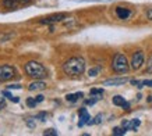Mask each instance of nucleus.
I'll use <instances>...</instances> for the list:
<instances>
[{
  "instance_id": "nucleus-28",
  "label": "nucleus",
  "mask_w": 152,
  "mask_h": 136,
  "mask_svg": "<svg viewBox=\"0 0 152 136\" xmlns=\"http://www.w3.org/2000/svg\"><path fill=\"white\" fill-rule=\"evenodd\" d=\"M35 100H37L38 103H41V101H43V96H42V95H38L37 97H35Z\"/></svg>"
},
{
  "instance_id": "nucleus-15",
  "label": "nucleus",
  "mask_w": 152,
  "mask_h": 136,
  "mask_svg": "<svg viewBox=\"0 0 152 136\" xmlns=\"http://www.w3.org/2000/svg\"><path fill=\"white\" fill-rule=\"evenodd\" d=\"M141 121L140 119H133V121H129V125H127V129H131V131H135L137 128L140 127Z\"/></svg>"
},
{
  "instance_id": "nucleus-25",
  "label": "nucleus",
  "mask_w": 152,
  "mask_h": 136,
  "mask_svg": "<svg viewBox=\"0 0 152 136\" xmlns=\"http://www.w3.org/2000/svg\"><path fill=\"white\" fill-rule=\"evenodd\" d=\"M147 18L149 20V21H152V9H149L147 11Z\"/></svg>"
},
{
  "instance_id": "nucleus-26",
  "label": "nucleus",
  "mask_w": 152,
  "mask_h": 136,
  "mask_svg": "<svg viewBox=\"0 0 152 136\" xmlns=\"http://www.w3.org/2000/svg\"><path fill=\"white\" fill-rule=\"evenodd\" d=\"M9 89H21V86H20L18 83H15V85H10Z\"/></svg>"
},
{
  "instance_id": "nucleus-19",
  "label": "nucleus",
  "mask_w": 152,
  "mask_h": 136,
  "mask_svg": "<svg viewBox=\"0 0 152 136\" xmlns=\"http://www.w3.org/2000/svg\"><path fill=\"white\" fill-rule=\"evenodd\" d=\"M37 104H38V101L35 99H31V97H28L27 99V106H29V107H35Z\"/></svg>"
},
{
  "instance_id": "nucleus-7",
  "label": "nucleus",
  "mask_w": 152,
  "mask_h": 136,
  "mask_svg": "<svg viewBox=\"0 0 152 136\" xmlns=\"http://www.w3.org/2000/svg\"><path fill=\"white\" fill-rule=\"evenodd\" d=\"M127 82H129L127 78H113V79H107V81L103 82V86H120V85H124Z\"/></svg>"
},
{
  "instance_id": "nucleus-9",
  "label": "nucleus",
  "mask_w": 152,
  "mask_h": 136,
  "mask_svg": "<svg viewBox=\"0 0 152 136\" xmlns=\"http://www.w3.org/2000/svg\"><path fill=\"white\" fill-rule=\"evenodd\" d=\"M112 101H113L115 106H119V107H121V109H124V110L130 109V104L124 100V97H121V96H115Z\"/></svg>"
},
{
  "instance_id": "nucleus-6",
  "label": "nucleus",
  "mask_w": 152,
  "mask_h": 136,
  "mask_svg": "<svg viewBox=\"0 0 152 136\" xmlns=\"http://www.w3.org/2000/svg\"><path fill=\"white\" fill-rule=\"evenodd\" d=\"M66 18H67L66 14H53V15H49L46 18H42L41 24H56L60 22V21H64Z\"/></svg>"
},
{
  "instance_id": "nucleus-2",
  "label": "nucleus",
  "mask_w": 152,
  "mask_h": 136,
  "mask_svg": "<svg viewBox=\"0 0 152 136\" xmlns=\"http://www.w3.org/2000/svg\"><path fill=\"white\" fill-rule=\"evenodd\" d=\"M25 72L31 78H35V79H42V78L48 77L46 68L38 61H29V63L25 64Z\"/></svg>"
},
{
  "instance_id": "nucleus-5",
  "label": "nucleus",
  "mask_w": 152,
  "mask_h": 136,
  "mask_svg": "<svg viewBox=\"0 0 152 136\" xmlns=\"http://www.w3.org/2000/svg\"><path fill=\"white\" fill-rule=\"evenodd\" d=\"M142 64H144V53L141 50H138V51H135L133 54L131 68H133V69H140V68L142 67Z\"/></svg>"
},
{
  "instance_id": "nucleus-29",
  "label": "nucleus",
  "mask_w": 152,
  "mask_h": 136,
  "mask_svg": "<svg viewBox=\"0 0 152 136\" xmlns=\"http://www.w3.org/2000/svg\"><path fill=\"white\" fill-rule=\"evenodd\" d=\"M10 100H11V101H14V103H18V101H20V99L17 97V96H11V97H10Z\"/></svg>"
},
{
  "instance_id": "nucleus-30",
  "label": "nucleus",
  "mask_w": 152,
  "mask_h": 136,
  "mask_svg": "<svg viewBox=\"0 0 152 136\" xmlns=\"http://www.w3.org/2000/svg\"><path fill=\"white\" fill-rule=\"evenodd\" d=\"M3 95H4L6 97H9V99H10V97H11V96H13V95H11V93H10L9 90H4V92H3Z\"/></svg>"
},
{
  "instance_id": "nucleus-27",
  "label": "nucleus",
  "mask_w": 152,
  "mask_h": 136,
  "mask_svg": "<svg viewBox=\"0 0 152 136\" xmlns=\"http://www.w3.org/2000/svg\"><path fill=\"white\" fill-rule=\"evenodd\" d=\"M20 1V4H29L32 0H18Z\"/></svg>"
},
{
  "instance_id": "nucleus-1",
  "label": "nucleus",
  "mask_w": 152,
  "mask_h": 136,
  "mask_svg": "<svg viewBox=\"0 0 152 136\" xmlns=\"http://www.w3.org/2000/svg\"><path fill=\"white\" fill-rule=\"evenodd\" d=\"M63 71L70 77H78L85 71V61L81 57H71L63 64Z\"/></svg>"
},
{
  "instance_id": "nucleus-16",
  "label": "nucleus",
  "mask_w": 152,
  "mask_h": 136,
  "mask_svg": "<svg viewBox=\"0 0 152 136\" xmlns=\"http://www.w3.org/2000/svg\"><path fill=\"white\" fill-rule=\"evenodd\" d=\"M126 132H127V128H115V129H113V135H116V136H120V135H124Z\"/></svg>"
},
{
  "instance_id": "nucleus-10",
  "label": "nucleus",
  "mask_w": 152,
  "mask_h": 136,
  "mask_svg": "<svg viewBox=\"0 0 152 136\" xmlns=\"http://www.w3.org/2000/svg\"><path fill=\"white\" fill-rule=\"evenodd\" d=\"M116 14L120 20H127L131 15V11L129 9H124V7H117L116 9Z\"/></svg>"
},
{
  "instance_id": "nucleus-14",
  "label": "nucleus",
  "mask_w": 152,
  "mask_h": 136,
  "mask_svg": "<svg viewBox=\"0 0 152 136\" xmlns=\"http://www.w3.org/2000/svg\"><path fill=\"white\" fill-rule=\"evenodd\" d=\"M89 95L94 96V97H96L98 100L102 99V96H103V89H91L89 90Z\"/></svg>"
},
{
  "instance_id": "nucleus-4",
  "label": "nucleus",
  "mask_w": 152,
  "mask_h": 136,
  "mask_svg": "<svg viewBox=\"0 0 152 136\" xmlns=\"http://www.w3.org/2000/svg\"><path fill=\"white\" fill-rule=\"evenodd\" d=\"M14 71L13 67H10V65H0V81H9L11 78L14 77Z\"/></svg>"
},
{
  "instance_id": "nucleus-18",
  "label": "nucleus",
  "mask_w": 152,
  "mask_h": 136,
  "mask_svg": "<svg viewBox=\"0 0 152 136\" xmlns=\"http://www.w3.org/2000/svg\"><path fill=\"white\" fill-rule=\"evenodd\" d=\"M43 135L45 136H57V131H55V129H46V131L43 132Z\"/></svg>"
},
{
  "instance_id": "nucleus-20",
  "label": "nucleus",
  "mask_w": 152,
  "mask_h": 136,
  "mask_svg": "<svg viewBox=\"0 0 152 136\" xmlns=\"http://www.w3.org/2000/svg\"><path fill=\"white\" fill-rule=\"evenodd\" d=\"M147 72H148V74H152V56L149 57V60H148V64H147Z\"/></svg>"
},
{
  "instance_id": "nucleus-32",
  "label": "nucleus",
  "mask_w": 152,
  "mask_h": 136,
  "mask_svg": "<svg viewBox=\"0 0 152 136\" xmlns=\"http://www.w3.org/2000/svg\"><path fill=\"white\" fill-rule=\"evenodd\" d=\"M148 101H152V96L151 97H148Z\"/></svg>"
},
{
  "instance_id": "nucleus-24",
  "label": "nucleus",
  "mask_w": 152,
  "mask_h": 136,
  "mask_svg": "<svg viewBox=\"0 0 152 136\" xmlns=\"http://www.w3.org/2000/svg\"><path fill=\"white\" fill-rule=\"evenodd\" d=\"M6 107V100L3 97H0V110H3Z\"/></svg>"
},
{
  "instance_id": "nucleus-11",
  "label": "nucleus",
  "mask_w": 152,
  "mask_h": 136,
  "mask_svg": "<svg viewBox=\"0 0 152 136\" xmlns=\"http://www.w3.org/2000/svg\"><path fill=\"white\" fill-rule=\"evenodd\" d=\"M46 88V83L45 82H42V81H35L32 82V83H29V86H28V89L31 92H37V90H43Z\"/></svg>"
},
{
  "instance_id": "nucleus-13",
  "label": "nucleus",
  "mask_w": 152,
  "mask_h": 136,
  "mask_svg": "<svg viewBox=\"0 0 152 136\" xmlns=\"http://www.w3.org/2000/svg\"><path fill=\"white\" fill-rule=\"evenodd\" d=\"M81 97H84V93L83 92H78V93H70V95L66 96V100L67 101H71V103H75L78 99H81Z\"/></svg>"
},
{
  "instance_id": "nucleus-23",
  "label": "nucleus",
  "mask_w": 152,
  "mask_h": 136,
  "mask_svg": "<svg viewBox=\"0 0 152 136\" xmlns=\"http://www.w3.org/2000/svg\"><path fill=\"white\" fill-rule=\"evenodd\" d=\"M37 118H39L41 121H46V114L45 113H41V114H38V117Z\"/></svg>"
},
{
  "instance_id": "nucleus-3",
  "label": "nucleus",
  "mask_w": 152,
  "mask_h": 136,
  "mask_svg": "<svg viewBox=\"0 0 152 136\" xmlns=\"http://www.w3.org/2000/svg\"><path fill=\"white\" fill-rule=\"evenodd\" d=\"M112 68L113 71L119 74H126L127 71L130 69V65H129V61L126 59L124 54L121 53H117V54L113 57V61H112Z\"/></svg>"
},
{
  "instance_id": "nucleus-17",
  "label": "nucleus",
  "mask_w": 152,
  "mask_h": 136,
  "mask_svg": "<svg viewBox=\"0 0 152 136\" xmlns=\"http://www.w3.org/2000/svg\"><path fill=\"white\" fill-rule=\"evenodd\" d=\"M99 71H101V67H95V68H91V69L88 71V75H89V77H96L98 74H99Z\"/></svg>"
},
{
  "instance_id": "nucleus-22",
  "label": "nucleus",
  "mask_w": 152,
  "mask_h": 136,
  "mask_svg": "<svg viewBox=\"0 0 152 136\" xmlns=\"http://www.w3.org/2000/svg\"><path fill=\"white\" fill-rule=\"evenodd\" d=\"M142 86H152V81L151 79H145V81H142Z\"/></svg>"
},
{
  "instance_id": "nucleus-12",
  "label": "nucleus",
  "mask_w": 152,
  "mask_h": 136,
  "mask_svg": "<svg viewBox=\"0 0 152 136\" xmlns=\"http://www.w3.org/2000/svg\"><path fill=\"white\" fill-rule=\"evenodd\" d=\"M1 4L4 6L6 9L15 10L20 6V1H18V0H1Z\"/></svg>"
},
{
  "instance_id": "nucleus-31",
  "label": "nucleus",
  "mask_w": 152,
  "mask_h": 136,
  "mask_svg": "<svg viewBox=\"0 0 152 136\" xmlns=\"http://www.w3.org/2000/svg\"><path fill=\"white\" fill-rule=\"evenodd\" d=\"M27 124H28V125H29V127H31V128H34V127H35V124H34L32 121H31V119H27Z\"/></svg>"
},
{
  "instance_id": "nucleus-21",
  "label": "nucleus",
  "mask_w": 152,
  "mask_h": 136,
  "mask_svg": "<svg viewBox=\"0 0 152 136\" xmlns=\"http://www.w3.org/2000/svg\"><path fill=\"white\" fill-rule=\"evenodd\" d=\"M96 101H98V99H96V97H94V96H92V99H88V100H85V103H87V104H89V106L95 104Z\"/></svg>"
},
{
  "instance_id": "nucleus-8",
  "label": "nucleus",
  "mask_w": 152,
  "mask_h": 136,
  "mask_svg": "<svg viewBox=\"0 0 152 136\" xmlns=\"http://www.w3.org/2000/svg\"><path fill=\"white\" fill-rule=\"evenodd\" d=\"M78 115H80L78 127H84V125H85V124H88V122H89V119H91V117H89V114H88L87 109H80Z\"/></svg>"
}]
</instances>
